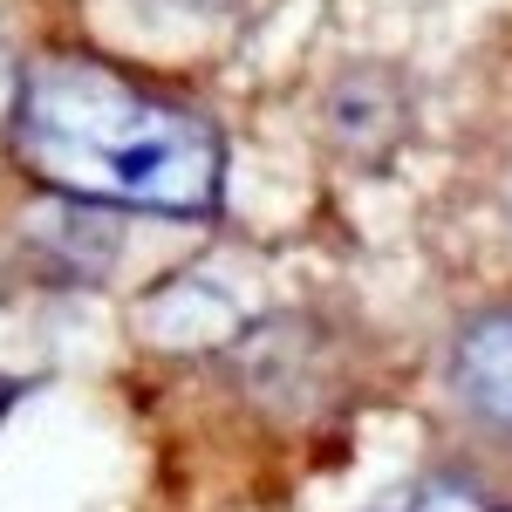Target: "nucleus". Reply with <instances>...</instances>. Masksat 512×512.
<instances>
[{
  "instance_id": "nucleus-5",
  "label": "nucleus",
  "mask_w": 512,
  "mask_h": 512,
  "mask_svg": "<svg viewBox=\"0 0 512 512\" xmlns=\"http://www.w3.org/2000/svg\"><path fill=\"white\" fill-rule=\"evenodd\" d=\"M14 103H21V76H14V55L0 48V117H7Z\"/></svg>"
},
{
  "instance_id": "nucleus-4",
  "label": "nucleus",
  "mask_w": 512,
  "mask_h": 512,
  "mask_svg": "<svg viewBox=\"0 0 512 512\" xmlns=\"http://www.w3.org/2000/svg\"><path fill=\"white\" fill-rule=\"evenodd\" d=\"M403 512H492V506H485V492H472V485H458V478H451V485H431V492H417V499H410Z\"/></svg>"
},
{
  "instance_id": "nucleus-2",
  "label": "nucleus",
  "mask_w": 512,
  "mask_h": 512,
  "mask_svg": "<svg viewBox=\"0 0 512 512\" xmlns=\"http://www.w3.org/2000/svg\"><path fill=\"white\" fill-rule=\"evenodd\" d=\"M451 383L485 424L512 431V308L478 315L451 349Z\"/></svg>"
},
{
  "instance_id": "nucleus-1",
  "label": "nucleus",
  "mask_w": 512,
  "mask_h": 512,
  "mask_svg": "<svg viewBox=\"0 0 512 512\" xmlns=\"http://www.w3.org/2000/svg\"><path fill=\"white\" fill-rule=\"evenodd\" d=\"M21 158L55 192L158 212V219H212L226 192L219 130L151 89L123 82L103 62H41L21 82Z\"/></svg>"
},
{
  "instance_id": "nucleus-3",
  "label": "nucleus",
  "mask_w": 512,
  "mask_h": 512,
  "mask_svg": "<svg viewBox=\"0 0 512 512\" xmlns=\"http://www.w3.org/2000/svg\"><path fill=\"white\" fill-rule=\"evenodd\" d=\"M369 89H376V69H355V76H342L335 103H328L335 137L355 144V151H383L396 137V123H403V89L396 82H383V96H369Z\"/></svg>"
}]
</instances>
